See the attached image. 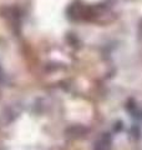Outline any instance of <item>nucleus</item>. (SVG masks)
I'll return each instance as SVG.
<instances>
[{"label":"nucleus","mask_w":142,"mask_h":150,"mask_svg":"<svg viewBox=\"0 0 142 150\" xmlns=\"http://www.w3.org/2000/svg\"><path fill=\"white\" fill-rule=\"evenodd\" d=\"M95 150H110V140L107 138H102L95 145Z\"/></svg>","instance_id":"nucleus-1"},{"label":"nucleus","mask_w":142,"mask_h":150,"mask_svg":"<svg viewBox=\"0 0 142 150\" xmlns=\"http://www.w3.org/2000/svg\"><path fill=\"white\" fill-rule=\"evenodd\" d=\"M3 79H4V73H3V69H1V67H0V83L3 81Z\"/></svg>","instance_id":"nucleus-2"}]
</instances>
